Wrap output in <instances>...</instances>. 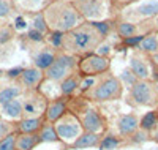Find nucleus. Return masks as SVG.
I'll return each instance as SVG.
<instances>
[{"instance_id":"1","label":"nucleus","mask_w":158,"mask_h":150,"mask_svg":"<svg viewBox=\"0 0 158 150\" xmlns=\"http://www.w3.org/2000/svg\"><path fill=\"white\" fill-rule=\"evenodd\" d=\"M104 36L95 29L90 22L79 24L70 32L63 33V43L62 49L71 54V56H87L92 54V51H95L101 43Z\"/></svg>"},{"instance_id":"2","label":"nucleus","mask_w":158,"mask_h":150,"mask_svg":"<svg viewBox=\"0 0 158 150\" xmlns=\"http://www.w3.org/2000/svg\"><path fill=\"white\" fill-rule=\"evenodd\" d=\"M43 15L48 30L51 32L67 33L74 29L79 22V13L76 11L74 5L68 2H59V0L52 2L44 8Z\"/></svg>"},{"instance_id":"3","label":"nucleus","mask_w":158,"mask_h":150,"mask_svg":"<svg viewBox=\"0 0 158 150\" xmlns=\"http://www.w3.org/2000/svg\"><path fill=\"white\" fill-rule=\"evenodd\" d=\"M123 92V84L118 81L115 76H103L95 85L89 92H85V97L92 101L97 103H104V101H112L122 97Z\"/></svg>"},{"instance_id":"4","label":"nucleus","mask_w":158,"mask_h":150,"mask_svg":"<svg viewBox=\"0 0 158 150\" xmlns=\"http://www.w3.org/2000/svg\"><path fill=\"white\" fill-rule=\"evenodd\" d=\"M77 68V60L74 56L67 52H60L57 54V57L48 70L44 71V77L54 82H62L68 74H71Z\"/></svg>"},{"instance_id":"5","label":"nucleus","mask_w":158,"mask_h":150,"mask_svg":"<svg viewBox=\"0 0 158 150\" xmlns=\"http://www.w3.org/2000/svg\"><path fill=\"white\" fill-rule=\"evenodd\" d=\"M111 62L108 57H101L98 54H87L77 62V71L82 77H95L109 71Z\"/></svg>"},{"instance_id":"6","label":"nucleus","mask_w":158,"mask_h":150,"mask_svg":"<svg viewBox=\"0 0 158 150\" xmlns=\"http://www.w3.org/2000/svg\"><path fill=\"white\" fill-rule=\"evenodd\" d=\"M54 128L59 136V141L68 142V144H73L77 136L82 133L81 120H77L76 115L73 114H65L63 117H60L54 123Z\"/></svg>"},{"instance_id":"7","label":"nucleus","mask_w":158,"mask_h":150,"mask_svg":"<svg viewBox=\"0 0 158 150\" xmlns=\"http://www.w3.org/2000/svg\"><path fill=\"white\" fill-rule=\"evenodd\" d=\"M130 100L139 106H155L158 103L153 84L149 81H138L130 87Z\"/></svg>"},{"instance_id":"8","label":"nucleus","mask_w":158,"mask_h":150,"mask_svg":"<svg viewBox=\"0 0 158 150\" xmlns=\"http://www.w3.org/2000/svg\"><path fill=\"white\" fill-rule=\"evenodd\" d=\"M76 11L79 13V16H84L87 19H98L103 11L104 5L103 0H87V2H73Z\"/></svg>"},{"instance_id":"9","label":"nucleus","mask_w":158,"mask_h":150,"mask_svg":"<svg viewBox=\"0 0 158 150\" xmlns=\"http://www.w3.org/2000/svg\"><path fill=\"white\" fill-rule=\"evenodd\" d=\"M81 127H82V131L100 134L104 130V119L95 109H87L81 120Z\"/></svg>"},{"instance_id":"10","label":"nucleus","mask_w":158,"mask_h":150,"mask_svg":"<svg viewBox=\"0 0 158 150\" xmlns=\"http://www.w3.org/2000/svg\"><path fill=\"white\" fill-rule=\"evenodd\" d=\"M43 79H44L43 70H40L36 66H32V68H24V71L19 76V82L22 87L33 90V89H38V85L43 82Z\"/></svg>"},{"instance_id":"11","label":"nucleus","mask_w":158,"mask_h":150,"mask_svg":"<svg viewBox=\"0 0 158 150\" xmlns=\"http://www.w3.org/2000/svg\"><path fill=\"white\" fill-rule=\"evenodd\" d=\"M117 130L120 133V136L130 138V136H133L139 130V119L136 117V114L120 115L117 120Z\"/></svg>"},{"instance_id":"12","label":"nucleus","mask_w":158,"mask_h":150,"mask_svg":"<svg viewBox=\"0 0 158 150\" xmlns=\"http://www.w3.org/2000/svg\"><path fill=\"white\" fill-rule=\"evenodd\" d=\"M65 112H67V104H65L63 98H57L48 103L44 109V119L48 123H56L60 117L65 115Z\"/></svg>"},{"instance_id":"13","label":"nucleus","mask_w":158,"mask_h":150,"mask_svg":"<svg viewBox=\"0 0 158 150\" xmlns=\"http://www.w3.org/2000/svg\"><path fill=\"white\" fill-rule=\"evenodd\" d=\"M40 142V136L38 133H19L16 134V141H15V150H33Z\"/></svg>"},{"instance_id":"14","label":"nucleus","mask_w":158,"mask_h":150,"mask_svg":"<svg viewBox=\"0 0 158 150\" xmlns=\"http://www.w3.org/2000/svg\"><path fill=\"white\" fill-rule=\"evenodd\" d=\"M56 57H57V54L52 51V49L43 48L41 51H38L35 56H33V65H35L36 68H40V70H44V71H46L48 68L54 63Z\"/></svg>"},{"instance_id":"15","label":"nucleus","mask_w":158,"mask_h":150,"mask_svg":"<svg viewBox=\"0 0 158 150\" xmlns=\"http://www.w3.org/2000/svg\"><path fill=\"white\" fill-rule=\"evenodd\" d=\"M100 134L97 133H87V131H82L81 134L76 138V141L71 145V148L74 150H79V148H90V147H97L100 144Z\"/></svg>"},{"instance_id":"16","label":"nucleus","mask_w":158,"mask_h":150,"mask_svg":"<svg viewBox=\"0 0 158 150\" xmlns=\"http://www.w3.org/2000/svg\"><path fill=\"white\" fill-rule=\"evenodd\" d=\"M130 70L133 71V74L139 79V81H147L150 70H149V63L139 56H133L130 60Z\"/></svg>"},{"instance_id":"17","label":"nucleus","mask_w":158,"mask_h":150,"mask_svg":"<svg viewBox=\"0 0 158 150\" xmlns=\"http://www.w3.org/2000/svg\"><path fill=\"white\" fill-rule=\"evenodd\" d=\"M43 127V119L40 117H27V119H22L18 125V131L19 133H38Z\"/></svg>"},{"instance_id":"18","label":"nucleus","mask_w":158,"mask_h":150,"mask_svg":"<svg viewBox=\"0 0 158 150\" xmlns=\"http://www.w3.org/2000/svg\"><path fill=\"white\" fill-rule=\"evenodd\" d=\"M0 109H2V114L10 117V119H21L24 115V112H22V101L18 100V98L2 104Z\"/></svg>"},{"instance_id":"19","label":"nucleus","mask_w":158,"mask_h":150,"mask_svg":"<svg viewBox=\"0 0 158 150\" xmlns=\"http://www.w3.org/2000/svg\"><path fill=\"white\" fill-rule=\"evenodd\" d=\"M79 85H81L79 76L76 73H71L60 82V92H62V95H71V93H74V90Z\"/></svg>"},{"instance_id":"20","label":"nucleus","mask_w":158,"mask_h":150,"mask_svg":"<svg viewBox=\"0 0 158 150\" xmlns=\"http://www.w3.org/2000/svg\"><path fill=\"white\" fill-rule=\"evenodd\" d=\"M22 89L21 85H5L0 89V106L11 101V100H16L18 97H21Z\"/></svg>"},{"instance_id":"21","label":"nucleus","mask_w":158,"mask_h":150,"mask_svg":"<svg viewBox=\"0 0 158 150\" xmlns=\"http://www.w3.org/2000/svg\"><path fill=\"white\" fill-rule=\"evenodd\" d=\"M158 125V111H150L139 120V130L142 131H153Z\"/></svg>"},{"instance_id":"22","label":"nucleus","mask_w":158,"mask_h":150,"mask_svg":"<svg viewBox=\"0 0 158 150\" xmlns=\"http://www.w3.org/2000/svg\"><path fill=\"white\" fill-rule=\"evenodd\" d=\"M38 136H40V141L41 142H57L59 141L54 123H44L41 127V130L38 131Z\"/></svg>"},{"instance_id":"23","label":"nucleus","mask_w":158,"mask_h":150,"mask_svg":"<svg viewBox=\"0 0 158 150\" xmlns=\"http://www.w3.org/2000/svg\"><path fill=\"white\" fill-rule=\"evenodd\" d=\"M135 15L142 16V18H155L158 16V2H149L144 3L139 8L135 10Z\"/></svg>"},{"instance_id":"24","label":"nucleus","mask_w":158,"mask_h":150,"mask_svg":"<svg viewBox=\"0 0 158 150\" xmlns=\"http://www.w3.org/2000/svg\"><path fill=\"white\" fill-rule=\"evenodd\" d=\"M139 48L144 51V52H147V54H155L158 52V40L156 36L153 35H146L142 38V41L139 43Z\"/></svg>"},{"instance_id":"25","label":"nucleus","mask_w":158,"mask_h":150,"mask_svg":"<svg viewBox=\"0 0 158 150\" xmlns=\"http://www.w3.org/2000/svg\"><path fill=\"white\" fill-rule=\"evenodd\" d=\"M118 145H120V141H118V138H115L114 134L104 136V138L100 141V144H98L100 150H114Z\"/></svg>"},{"instance_id":"26","label":"nucleus","mask_w":158,"mask_h":150,"mask_svg":"<svg viewBox=\"0 0 158 150\" xmlns=\"http://www.w3.org/2000/svg\"><path fill=\"white\" fill-rule=\"evenodd\" d=\"M138 32V27L131 22H120L117 24V33L123 36V38H128V36H133L135 33Z\"/></svg>"},{"instance_id":"27","label":"nucleus","mask_w":158,"mask_h":150,"mask_svg":"<svg viewBox=\"0 0 158 150\" xmlns=\"http://www.w3.org/2000/svg\"><path fill=\"white\" fill-rule=\"evenodd\" d=\"M13 36H15L13 27H10V25H2L0 27V46L8 44L13 40Z\"/></svg>"},{"instance_id":"28","label":"nucleus","mask_w":158,"mask_h":150,"mask_svg":"<svg viewBox=\"0 0 158 150\" xmlns=\"http://www.w3.org/2000/svg\"><path fill=\"white\" fill-rule=\"evenodd\" d=\"M33 29L38 30V32H41V33H44L48 30V25H46V21H44L43 11H38L35 15V18H33Z\"/></svg>"},{"instance_id":"29","label":"nucleus","mask_w":158,"mask_h":150,"mask_svg":"<svg viewBox=\"0 0 158 150\" xmlns=\"http://www.w3.org/2000/svg\"><path fill=\"white\" fill-rule=\"evenodd\" d=\"M15 141H16V134H5L0 139V150H15Z\"/></svg>"},{"instance_id":"30","label":"nucleus","mask_w":158,"mask_h":150,"mask_svg":"<svg viewBox=\"0 0 158 150\" xmlns=\"http://www.w3.org/2000/svg\"><path fill=\"white\" fill-rule=\"evenodd\" d=\"M19 3L25 10H38V8H43V6L49 5L46 0H19Z\"/></svg>"},{"instance_id":"31","label":"nucleus","mask_w":158,"mask_h":150,"mask_svg":"<svg viewBox=\"0 0 158 150\" xmlns=\"http://www.w3.org/2000/svg\"><path fill=\"white\" fill-rule=\"evenodd\" d=\"M90 24L94 25L103 36H106V33L111 30V22H108V21H104V22H101V21H94V22H90Z\"/></svg>"},{"instance_id":"32","label":"nucleus","mask_w":158,"mask_h":150,"mask_svg":"<svg viewBox=\"0 0 158 150\" xmlns=\"http://www.w3.org/2000/svg\"><path fill=\"white\" fill-rule=\"evenodd\" d=\"M138 77L133 74V71H131V70H125L123 71V74H122V84H127V85H133V84H136L138 82Z\"/></svg>"},{"instance_id":"33","label":"nucleus","mask_w":158,"mask_h":150,"mask_svg":"<svg viewBox=\"0 0 158 150\" xmlns=\"http://www.w3.org/2000/svg\"><path fill=\"white\" fill-rule=\"evenodd\" d=\"M43 35H44V33L32 29V30H29V33L25 35V36H27V40H29V41H32V43H43V41H44V36H43Z\"/></svg>"},{"instance_id":"34","label":"nucleus","mask_w":158,"mask_h":150,"mask_svg":"<svg viewBox=\"0 0 158 150\" xmlns=\"http://www.w3.org/2000/svg\"><path fill=\"white\" fill-rule=\"evenodd\" d=\"M51 43L54 48H62L63 43V33L62 32H51Z\"/></svg>"},{"instance_id":"35","label":"nucleus","mask_w":158,"mask_h":150,"mask_svg":"<svg viewBox=\"0 0 158 150\" xmlns=\"http://www.w3.org/2000/svg\"><path fill=\"white\" fill-rule=\"evenodd\" d=\"M95 82H97L95 77H84V79H82V82H81V85H79V87H81V90L85 93V92H89L92 87L95 85Z\"/></svg>"},{"instance_id":"36","label":"nucleus","mask_w":158,"mask_h":150,"mask_svg":"<svg viewBox=\"0 0 158 150\" xmlns=\"http://www.w3.org/2000/svg\"><path fill=\"white\" fill-rule=\"evenodd\" d=\"M11 13V6L6 0H0V18H6Z\"/></svg>"},{"instance_id":"37","label":"nucleus","mask_w":158,"mask_h":150,"mask_svg":"<svg viewBox=\"0 0 158 150\" xmlns=\"http://www.w3.org/2000/svg\"><path fill=\"white\" fill-rule=\"evenodd\" d=\"M144 35H138V36H128V38H123V43L128 44V46H136L142 41Z\"/></svg>"},{"instance_id":"38","label":"nucleus","mask_w":158,"mask_h":150,"mask_svg":"<svg viewBox=\"0 0 158 150\" xmlns=\"http://www.w3.org/2000/svg\"><path fill=\"white\" fill-rule=\"evenodd\" d=\"M24 71V68L22 66H16V68H11V70H8L6 71V77H10V79H18L19 76H21V73Z\"/></svg>"},{"instance_id":"39","label":"nucleus","mask_w":158,"mask_h":150,"mask_svg":"<svg viewBox=\"0 0 158 150\" xmlns=\"http://www.w3.org/2000/svg\"><path fill=\"white\" fill-rule=\"evenodd\" d=\"M111 46L109 44H100L98 48H97V52L95 54H98V56H101V57H106L108 56V54L111 52Z\"/></svg>"},{"instance_id":"40","label":"nucleus","mask_w":158,"mask_h":150,"mask_svg":"<svg viewBox=\"0 0 158 150\" xmlns=\"http://www.w3.org/2000/svg\"><path fill=\"white\" fill-rule=\"evenodd\" d=\"M131 141L133 142H142V141H146V131H142V130H138L133 136H130Z\"/></svg>"},{"instance_id":"41","label":"nucleus","mask_w":158,"mask_h":150,"mask_svg":"<svg viewBox=\"0 0 158 150\" xmlns=\"http://www.w3.org/2000/svg\"><path fill=\"white\" fill-rule=\"evenodd\" d=\"M25 27H27V22L24 21V18L18 16V18H16V21H15V29L22 30V29H25Z\"/></svg>"},{"instance_id":"42","label":"nucleus","mask_w":158,"mask_h":150,"mask_svg":"<svg viewBox=\"0 0 158 150\" xmlns=\"http://www.w3.org/2000/svg\"><path fill=\"white\" fill-rule=\"evenodd\" d=\"M152 60H153V63H155V65H158V52L152 54Z\"/></svg>"},{"instance_id":"43","label":"nucleus","mask_w":158,"mask_h":150,"mask_svg":"<svg viewBox=\"0 0 158 150\" xmlns=\"http://www.w3.org/2000/svg\"><path fill=\"white\" fill-rule=\"evenodd\" d=\"M153 89H155V93H156V98H158V82L153 85Z\"/></svg>"},{"instance_id":"44","label":"nucleus","mask_w":158,"mask_h":150,"mask_svg":"<svg viewBox=\"0 0 158 150\" xmlns=\"http://www.w3.org/2000/svg\"><path fill=\"white\" fill-rule=\"evenodd\" d=\"M74 2H87V0H74Z\"/></svg>"},{"instance_id":"45","label":"nucleus","mask_w":158,"mask_h":150,"mask_svg":"<svg viewBox=\"0 0 158 150\" xmlns=\"http://www.w3.org/2000/svg\"><path fill=\"white\" fill-rule=\"evenodd\" d=\"M59 2H68V0H59Z\"/></svg>"},{"instance_id":"46","label":"nucleus","mask_w":158,"mask_h":150,"mask_svg":"<svg viewBox=\"0 0 158 150\" xmlns=\"http://www.w3.org/2000/svg\"><path fill=\"white\" fill-rule=\"evenodd\" d=\"M156 27H158V19H156Z\"/></svg>"}]
</instances>
